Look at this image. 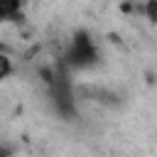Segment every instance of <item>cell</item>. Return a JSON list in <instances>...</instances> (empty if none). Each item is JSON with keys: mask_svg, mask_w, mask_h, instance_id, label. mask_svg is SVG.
Instances as JSON below:
<instances>
[{"mask_svg": "<svg viewBox=\"0 0 157 157\" xmlns=\"http://www.w3.org/2000/svg\"><path fill=\"white\" fill-rule=\"evenodd\" d=\"M98 61V49L86 29H78L71 39V47L66 52V64L74 69H88Z\"/></svg>", "mask_w": 157, "mask_h": 157, "instance_id": "1", "label": "cell"}, {"mask_svg": "<svg viewBox=\"0 0 157 157\" xmlns=\"http://www.w3.org/2000/svg\"><path fill=\"white\" fill-rule=\"evenodd\" d=\"M20 7H22V0H0V22L15 20L20 15Z\"/></svg>", "mask_w": 157, "mask_h": 157, "instance_id": "2", "label": "cell"}, {"mask_svg": "<svg viewBox=\"0 0 157 157\" xmlns=\"http://www.w3.org/2000/svg\"><path fill=\"white\" fill-rule=\"evenodd\" d=\"M10 74H12V59L5 52H0V81H5Z\"/></svg>", "mask_w": 157, "mask_h": 157, "instance_id": "3", "label": "cell"}, {"mask_svg": "<svg viewBox=\"0 0 157 157\" xmlns=\"http://www.w3.org/2000/svg\"><path fill=\"white\" fill-rule=\"evenodd\" d=\"M142 15H145L152 25H157V0H147V2L142 5Z\"/></svg>", "mask_w": 157, "mask_h": 157, "instance_id": "4", "label": "cell"}]
</instances>
